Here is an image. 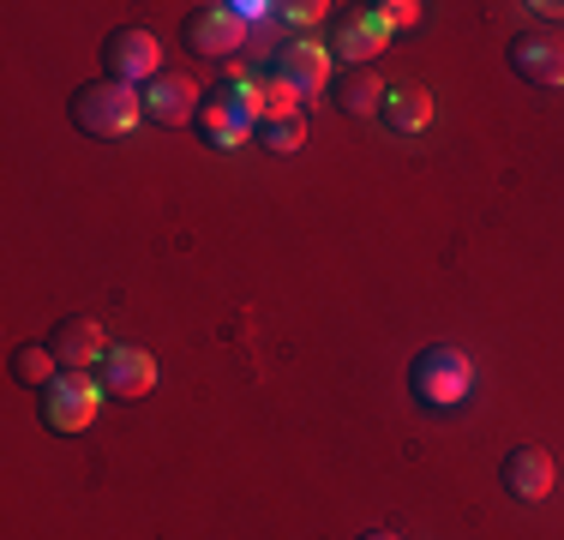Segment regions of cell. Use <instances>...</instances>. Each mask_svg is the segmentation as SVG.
Returning a JSON list of instances; mask_svg holds the SVG:
<instances>
[{"instance_id": "cell-10", "label": "cell", "mask_w": 564, "mask_h": 540, "mask_svg": "<svg viewBox=\"0 0 564 540\" xmlns=\"http://www.w3.org/2000/svg\"><path fill=\"white\" fill-rule=\"evenodd\" d=\"M499 480H505V493L522 498V505H541V498L553 493V480H558V463H553V451H541V444H517V451L505 456Z\"/></svg>"}, {"instance_id": "cell-20", "label": "cell", "mask_w": 564, "mask_h": 540, "mask_svg": "<svg viewBox=\"0 0 564 540\" xmlns=\"http://www.w3.org/2000/svg\"><path fill=\"white\" fill-rule=\"evenodd\" d=\"M360 540H397L391 529H367V534H360Z\"/></svg>"}, {"instance_id": "cell-5", "label": "cell", "mask_w": 564, "mask_h": 540, "mask_svg": "<svg viewBox=\"0 0 564 540\" xmlns=\"http://www.w3.org/2000/svg\"><path fill=\"white\" fill-rule=\"evenodd\" d=\"M247 43H252V31L235 7H198L186 19V48L205 54V61H235V54H247Z\"/></svg>"}, {"instance_id": "cell-17", "label": "cell", "mask_w": 564, "mask_h": 540, "mask_svg": "<svg viewBox=\"0 0 564 540\" xmlns=\"http://www.w3.org/2000/svg\"><path fill=\"white\" fill-rule=\"evenodd\" d=\"M252 139H259L271 156H294V151L306 144V120H301V115H289V120H259V132H252Z\"/></svg>"}, {"instance_id": "cell-16", "label": "cell", "mask_w": 564, "mask_h": 540, "mask_svg": "<svg viewBox=\"0 0 564 540\" xmlns=\"http://www.w3.org/2000/svg\"><path fill=\"white\" fill-rule=\"evenodd\" d=\"M384 127L402 132V139L426 132L433 127V97H426V90H391V102H384Z\"/></svg>"}, {"instance_id": "cell-15", "label": "cell", "mask_w": 564, "mask_h": 540, "mask_svg": "<svg viewBox=\"0 0 564 540\" xmlns=\"http://www.w3.org/2000/svg\"><path fill=\"white\" fill-rule=\"evenodd\" d=\"M12 378H19L24 390H36V397L55 385L61 360H55V348H48V336H43V343H19V348H12Z\"/></svg>"}, {"instance_id": "cell-9", "label": "cell", "mask_w": 564, "mask_h": 540, "mask_svg": "<svg viewBox=\"0 0 564 540\" xmlns=\"http://www.w3.org/2000/svg\"><path fill=\"white\" fill-rule=\"evenodd\" d=\"M102 390H109L115 402H139V397H151L156 390V360H151V348H132V343H120L102 355Z\"/></svg>"}, {"instance_id": "cell-13", "label": "cell", "mask_w": 564, "mask_h": 540, "mask_svg": "<svg viewBox=\"0 0 564 540\" xmlns=\"http://www.w3.org/2000/svg\"><path fill=\"white\" fill-rule=\"evenodd\" d=\"M330 102H337L343 115H384L391 85H384L372 66H355V73H337V78H330Z\"/></svg>"}, {"instance_id": "cell-12", "label": "cell", "mask_w": 564, "mask_h": 540, "mask_svg": "<svg viewBox=\"0 0 564 540\" xmlns=\"http://www.w3.org/2000/svg\"><path fill=\"white\" fill-rule=\"evenodd\" d=\"M198 102H205V97H198L193 78H181V73H156L151 85H144V120H163V127L193 120Z\"/></svg>"}, {"instance_id": "cell-18", "label": "cell", "mask_w": 564, "mask_h": 540, "mask_svg": "<svg viewBox=\"0 0 564 540\" xmlns=\"http://www.w3.org/2000/svg\"><path fill=\"white\" fill-rule=\"evenodd\" d=\"M313 24H325V7H318V0H289V7H276V31H313Z\"/></svg>"}, {"instance_id": "cell-14", "label": "cell", "mask_w": 564, "mask_h": 540, "mask_svg": "<svg viewBox=\"0 0 564 540\" xmlns=\"http://www.w3.org/2000/svg\"><path fill=\"white\" fill-rule=\"evenodd\" d=\"M193 132L210 144V151H235V144H247L259 127H252L247 115H235V108H223L217 97H205V102H198V115H193Z\"/></svg>"}, {"instance_id": "cell-2", "label": "cell", "mask_w": 564, "mask_h": 540, "mask_svg": "<svg viewBox=\"0 0 564 540\" xmlns=\"http://www.w3.org/2000/svg\"><path fill=\"white\" fill-rule=\"evenodd\" d=\"M73 120H78V132H90V139H127V132L144 120V90L97 78V85H85L73 97Z\"/></svg>"}, {"instance_id": "cell-6", "label": "cell", "mask_w": 564, "mask_h": 540, "mask_svg": "<svg viewBox=\"0 0 564 540\" xmlns=\"http://www.w3.org/2000/svg\"><path fill=\"white\" fill-rule=\"evenodd\" d=\"M384 36H391V31H384L367 7H348V12H337V19L325 24V36H318V43H325L330 61H343V73H355L360 61H372V54L384 48Z\"/></svg>"}, {"instance_id": "cell-7", "label": "cell", "mask_w": 564, "mask_h": 540, "mask_svg": "<svg viewBox=\"0 0 564 540\" xmlns=\"http://www.w3.org/2000/svg\"><path fill=\"white\" fill-rule=\"evenodd\" d=\"M48 348H55L61 372H97V367H102V355H109L115 343L102 336V324H97V318L66 313L55 331H48Z\"/></svg>"}, {"instance_id": "cell-4", "label": "cell", "mask_w": 564, "mask_h": 540, "mask_svg": "<svg viewBox=\"0 0 564 540\" xmlns=\"http://www.w3.org/2000/svg\"><path fill=\"white\" fill-rule=\"evenodd\" d=\"M102 66H109L115 85H151L156 73H163V43H156L144 24H120V31L102 36Z\"/></svg>"}, {"instance_id": "cell-19", "label": "cell", "mask_w": 564, "mask_h": 540, "mask_svg": "<svg viewBox=\"0 0 564 540\" xmlns=\"http://www.w3.org/2000/svg\"><path fill=\"white\" fill-rule=\"evenodd\" d=\"M367 12L384 24V31H402V24L421 19V7H414V0H384V7H367Z\"/></svg>"}, {"instance_id": "cell-8", "label": "cell", "mask_w": 564, "mask_h": 540, "mask_svg": "<svg viewBox=\"0 0 564 540\" xmlns=\"http://www.w3.org/2000/svg\"><path fill=\"white\" fill-rule=\"evenodd\" d=\"M271 73L289 78V85L301 90V102H306V97H318V90L330 85V54H325V43H313V36H289V43H276Z\"/></svg>"}, {"instance_id": "cell-1", "label": "cell", "mask_w": 564, "mask_h": 540, "mask_svg": "<svg viewBox=\"0 0 564 540\" xmlns=\"http://www.w3.org/2000/svg\"><path fill=\"white\" fill-rule=\"evenodd\" d=\"M409 390L426 402V409H463L468 397H475V360L463 355V348H451V343H433V348H421L414 355V367H409Z\"/></svg>"}, {"instance_id": "cell-11", "label": "cell", "mask_w": 564, "mask_h": 540, "mask_svg": "<svg viewBox=\"0 0 564 540\" xmlns=\"http://www.w3.org/2000/svg\"><path fill=\"white\" fill-rule=\"evenodd\" d=\"M510 66H517L529 85L558 90L564 85V36H553V31H522L517 43H510Z\"/></svg>"}, {"instance_id": "cell-3", "label": "cell", "mask_w": 564, "mask_h": 540, "mask_svg": "<svg viewBox=\"0 0 564 540\" xmlns=\"http://www.w3.org/2000/svg\"><path fill=\"white\" fill-rule=\"evenodd\" d=\"M102 402H109V390H102L97 372H61L43 390V421L55 432H85L102 414Z\"/></svg>"}]
</instances>
